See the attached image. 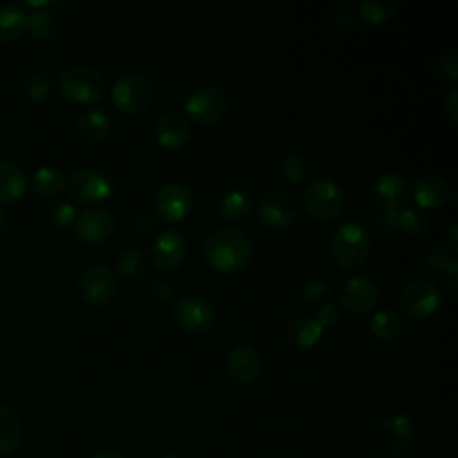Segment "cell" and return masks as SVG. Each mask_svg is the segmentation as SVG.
Masks as SVG:
<instances>
[{"label": "cell", "instance_id": "5", "mask_svg": "<svg viewBox=\"0 0 458 458\" xmlns=\"http://www.w3.org/2000/svg\"><path fill=\"white\" fill-rule=\"evenodd\" d=\"M154 97L150 79L136 70L123 72L111 86V98L118 109L127 114H140L145 111Z\"/></svg>", "mask_w": 458, "mask_h": 458}, {"label": "cell", "instance_id": "47", "mask_svg": "<svg viewBox=\"0 0 458 458\" xmlns=\"http://www.w3.org/2000/svg\"><path fill=\"white\" fill-rule=\"evenodd\" d=\"M5 224H7V213L0 208V231L5 227Z\"/></svg>", "mask_w": 458, "mask_h": 458}, {"label": "cell", "instance_id": "41", "mask_svg": "<svg viewBox=\"0 0 458 458\" xmlns=\"http://www.w3.org/2000/svg\"><path fill=\"white\" fill-rule=\"evenodd\" d=\"M134 227H136V231H138L140 234H148V233L154 231V227H156V218H154V215H152V213H147V211L138 213L136 218H134Z\"/></svg>", "mask_w": 458, "mask_h": 458}, {"label": "cell", "instance_id": "7", "mask_svg": "<svg viewBox=\"0 0 458 458\" xmlns=\"http://www.w3.org/2000/svg\"><path fill=\"white\" fill-rule=\"evenodd\" d=\"M81 299L89 306H106L118 295V279L104 265H88L77 279Z\"/></svg>", "mask_w": 458, "mask_h": 458}, {"label": "cell", "instance_id": "28", "mask_svg": "<svg viewBox=\"0 0 458 458\" xmlns=\"http://www.w3.org/2000/svg\"><path fill=\"white\" fill-rule=\"evenodd\" d=\"M68 186V179L59 168L41 166L32 177V190L41 197H54Z\"/></svg>", "mask_w": 458, "mask_h": 458}, {"label": "cell", "instance_id": "44", "mask_svg": "<svg viewBox=\"0 0 458 458\" xmlns=\"http://www.w3.org/2000/svg\"><path fill=\"white\" fill-rule=\"evenodd\" d=\"M444 243L449 247L447 250L453 254L458 250V225L456 224H451L447 227V231L444 233Z\"/></svg>", "mask_w": 458, "mask_h": 458}, {"label": "cell", "instance_id": "6", "mask_svg": "<svg viewBox=\"0 0 458 458\" xmlns=\"http://www.w3.org/2000/svg\"><path fill=\"white\" fill-rule=\"evenodd\" d=\"M302 204L310 216L317 220H331L344 208V191L331 179H313L302 191Z\"/></svg>", "mask_w": 458, "mask_h": 458}, {"label": "cell", "instance_id": "40", "mask_svg": "<svg viewBox=\"0 0 458 458\" xmlns=\"http://www.w3.org/2000/svg\"><path fill=\"white\" fill-rule=\"evenodd\" d=\"M148 288H150L152 295L159 301H170L174 297V286L165 279H157V277L150 279Z\"/></svg>", "mask_w": 458, "mask_h": 458}, {"label": "cell", "instance_id": "11", "mask_svg": "<svg viewBox=\"0 0 458 458\" xmlns=\"http://www.w3.org/2000/svg\"><path fill=\"white\" fill-rule=\"evenodd\" d=\"M193 204L191 191L179 181H170L159 186L154 195V209L165 222L182 220Z\"/></svg>", "mask_w": 458, "mask_h": 458}, {"label": "cell", "instance_id": "17", "mask_svg": "<svg viewBox=\"0 0 458 458\" xmlns=\"http://www.w3.org/2000/svg\"><path fill=\"white\" fill-rule=\"evenodd\" d=\"M258 215L268 227H286L295 220L297 204L284 191H267L258 202Z\"/></svg>", "mask_w": 458, "mask_h": 458}, {"label": "cell", "instance_id": "33", "mask_svg": "<svg viewBox=\"0 0 458 458\" xmlns=\"http://www.w3.org/2000/svg\"><path fill=\"white\" fill-rule=\"evenodd\" d=\"M358 13L370 23H383L397 13V2L394 0H361Z\"/></svg>", "mask_w": 458, "mask_h": 458}, {"label": "cell", "instance_id": "3", "mask_svg": "<svg viewBox=\"0 0 458 458\" xmlns=\"http://www.w3.org/2000/svg\"><path fill=\"white\" fill-rule=\"evenodd\" d=\"M68 191L75 202L95 206L111 199L114 182L107 170L98 166H82L72 172Z\"/></svg>", "mask_w": 458, "mask_h": 458}, {"label": "cell", "instance_id": "39", "mask_svg": "<svg viewBox=\"0 0 458 458\" xmlns=\"http://www.w3.org/2000/svg\"><path fill=\"white\" fill-rule=\"evenodd\" d=\"M340 318H342V311H340L338 304H335L333 301H327V302L320 304L315 320L322 327H333V326H336L340 322Z\"/></svg>", "mask_w": 458, "mask_h": 458}, {"label": "cell", "instance_id": "20", "mask_svg": "<svg viewBox=\"0 0 458 458\" xmlns=\"http://www.w3.org/2000/svg\"><path fill=\"white\" fill-rule=\"evenodd\" d=\"M156 138L161 147L177 150L184 147L190 140V123L182 114L166 113L159 118L156 125Z\"/></svg>", "mask_w": 458, "mask_h": 458}, {"label": "cell", "instance_id": "48", "mask_svg": "<svg viewBox=\"0 0 458 458\" xmlns=\"http://www.w3.org/2000/svg\"><path fill=\"white\" fill-rule=\"evenodd\" d=\"M163 458H181V454H179V453H175V451H168Z\"/></svg>", "mask_w": 458, "mask_h": 458}, {"label": "cell", "instance_id": "23", "mask_svg": "<svg viewBox=\"0 0 458 458\" xmlns=\"http://www.w3.org/2000/svg\"><path fill=\"white\" fill-rule=\"evenodd\" d=\"M324 327L310 317H301L286 326V340L297 349H310L322 338Z\"/></svg>", "mask_w": 458, "mask_h": 458}, {"label": "cell", "instance_id": "19", "mask_svg": "<svg viewBox=\"0 0 458 458\" xmlns=\"http://www.w3.org/2000/svg\"><path fill=\"white\" fill-rule=\"evenodd\" d=\"M449 182L437 172H422L413 181V197L422 208H440L449 200Z\"/></svg>", "mask_w": 458, "mask_h": 458}, {"label": "cell", "instance_id": "34", "mask_svg": "<svg viewBox=\"0 0 458 458\" xmlns=\"http://www.w3.org/2000/svg\"><path fill=\"white\" fill-rule=\"evenodd\" d=\"M279 172L283 179H286L292 184H297L310 175V163L301 154H288L283 157Z\"/></svg>", "mask_w": 458, "mask_h": 458}, {"label": "cell", "instance_id": "37", "mask_svg": "<svg viewBox=\"0 0 458 458\" xmlns=\"http://www.w3.org/2000/svg\"><path fill=\"white\" fill-rule=\"evenodd\" d=\"M454 261L453 254L444 247H431L424 252V263L435 272H444L449 268V265Z\"/></svg>", "mask_w": 458, "mask_h": 458}, {"label": "cell", "instance_id": "22", "mask_svg": "<svg viewBox=\"0 0 458 458\" xmlns=\"http://www.w3.org/2000/svg\"><path fill=\"white\" fill-rule=\"evenodd\" d=\"M27 190V177L23 170L7 159H0V202L14 204Z\"/></svg>", "mask_w": 458, "mask_h": 458}, {"label": "cell", "instance_id": "25", "mask_svg": "<svg viewBox=\"0 0 458 458\" xmlns=\"http://www.w3.org/2000/svg\"><path fill=\"white\" fill-rule=\"evenodd\" d=\"M27 11L20 4L0 5V41H14L27 32Z\"/></svg>", "mask_w": 458, "mask_h": 458}, {"label": "cell", "instance_id": "8", "mask_svg": "<svg viewBox=\"0 0 458 458\" xmlns=\"http://www.w3.org/2000/svg\"><path fill=\"white\" fill-rule=\"evenodd\" d=\"M184 111L197 123L209 125V123L218 122L225 114L227 98L222 89H218L211 84L197 86L195 89H191L186 95Z\"/></svg>", "mask_w": 458, "mask_h": 458}, {"label": "cell", "instance_id": "31", "mask_svg": "<svg viewBox=\"0 0 458 458\" xmlns=\"http://www.w3.org/2000/svg\"><path fill=\"white\" fill-rule=\"evenodd\" d=\"M392 227H399L403 233L410 236H420L428 229V218L415 208H404L394 213Z\"/></svg>", "mask_w": 458, "mask_h": 458}, {"label": "cell", "instance_id": "12", "mask_svg": "<svg viewBox=\"0 0 458 458\" xmlns=\"http://www.w3.org/2000/svg\"><path fill=\"white\" fill-rule=\"evenodd\" d=\"M413 437V424L403 413H392L385 417L376 428L377 447L388 454L403 453Z\"/></svg>", "mask_w": 458, "mask_h": 458}, {"label": "cell", "instance_id": "24", "mask_svg": "<svg viewBox=\"0 0 458 458\" xmlns=\"http://www.w3.org/2000/svg\"><path fill=\"white\" fill-rule=\"evenodd\" d=\"M23 428L14 410L0 404V456L14 453L21 442Z\"/></svg>", "mask_w": 458, "mask_h": 458}, {"label": "cell", "instance_id": "9", "mask_svg": "<svg viewBox=\"0 0 458 458\" xmlns=\"http://www.w3.org/2000/svg\"><path fill=\"white\" fill-rule=\"evenodd\" d=\"M399 304L411 318L431 317L440 304V290L429 279H413L403 288Z\"/></svg>", "mask_w": 458, "mask_h": 458}, {"label": "cell", "instance_id": "32", "mask_svg": "<svg viewBox=\"0 0 458 458\" xmlns=\"http://www.w3.org/2000/svg\"><path fill=\"white\" fill-rule=\"evenodd\" d=\"M20 89H21V95L29 102H41L48 97V93L52 89V75H48L45 72L30 73L21 81Z\"/></svg>", "mask_w": 458, "mask_h": 458}, {"label": "cell", "instance_id": "1", "mask_svg": "<svg viewBox=\"0 0 458 458\" xmlns=\"http://www.w3.org/2000/svg\"><path fill=\"white\" fill-rule=\"evenodd\" d=\"M202 254L213 270L236 274L250 263L254 247L243 231L234 227H218L206 236Z\"/></svg>", "mask_w": 458, "mask_h": 458}, {"label": "cell", "instance_id": "29", "mask_svg": "<svg viewBox=\"0 0 458 458\" xmlns=\"http://www.w3.org/2000/svg\"><path fill=\"white\" fill-rule=\"evenodd\" d=\"M147 267V258L140 247H125L116 259V268L120 277L125 281H138Z\"/></svg>", "mask_w": 458, "mask_h": 458}, {"label": "cell", "instance_id": "45", "mask_svg": "<svg viewBox=\"0 0 458 458\" xmlns=\"http://www.w3.org/2000/svg\"><path fill=\"white\" fill-rule=\"evenodd\" d=\"M456 274H458V263H456V259H454V261L449 265V268L445 270V277H447L449 286H451L453 292H456Z\"/></svg>", "mask_w": 458, "mask_h": 458}, {"label": "cell", "instance_id": "4", "mask_svg": "<svg viewBox=\"0 0 458 458\" xmlns=\"http://www.w3.org/2000/svg\"><path fill=\"white\" fill-rule=\"evenodd\" d=\"M57 88L70 104H91L104 95L106 81L95 68L72 66L59 75Z\"/></svg>", "mask_w": 458, "mask_h": 458}, {"label": "cell", "instance_id": "18", "mask_svg": "<svg viewBox=\"0 0 458 458\" xmlns=\"http://www.w3.org/2000/svg\"><path fill=\"white\" fill-rule=\"evenodd\" d=\"M75 234L86 243H100L107 240L114 231L113 216L100 208H88L77 213L73 222Z\"/></svg>", "mask_w": 458, "mask_h": 458}, {"label": "cell", "instance_id": "30", "mask_svg": "<svg viewBox=\"0 0 458 458\" xmlns=\"http://www.w3.org/2000/svg\"><path fill=\"white\" fill-rule=\"evenodd\" d=\"M403 318L394 310H381L370 320V331L381 340H394L403 331Z\"/></svg>", "mask_w": 458, "mask_h": 458}, {"label": "cell", "instance_id": "49", "mask_svg": "<svg viewBox=\"0 0 458 458\" xmlns=\"http://www.w3.org/2000/svg\"><path fill=\"white\" fill-rule=\"evenodd\" d=\"M369 458H377V456H369Z\"/></svg>", "mask_w": 458, "mask_h": 458}, {"label": "cell", "instance_id": "43", "mask_svg": "<svg viewBox=\"0 0 458 458\" xmlns=\"http://www.w3.org/2000/svg\"><path fill=\"white\" fill-rule=\"evenodd\" d=\"M444 113L449 116L453 123L458 120V89H451L449 97L444 102Z\"/></svg>", "mask_w": 458, "mask_h": 458}, {"label": "cell", "instance_id": "46", "mask_svg": "<svg viewBox=\"0 0 458 458\" xmlns=\"http://www.w3.org/2000/svg\"><path fill=\"white\" fill-rule=\"evenodd\" d=\"M93 458H125V456L120 454V453H116V451H100V453H97Z\"/></svg>", "mask_w": 458, "mask_h": 458}, {"label": "cell", "instance_id": "14", "mask_svg": "<svg viewBox=\"0 0 458 458\" xmlns=\"http://www.w3.org/2000/svg\"><path fill=\"white\" fill-rule=\"evenodd\" d=\"M227 377L238 386L252 385L261 374V360L254 347L236 345L225 358Z\"/></svg>", "mask_w": 458, "mask_h": 458}, {"label": "cell", "instance_id": "10", "mask_svg": "<svg viewBox=\"0 0 458 458\" xmlns=\"http://www.w3.org/2000/svg\"><path fill=\"white\" fill-rule=\"evenodd\" d=\"M174 320L186 333H204L215 322V308L200 295H184L174 306Z\"/></svg>", "mask_w": 458, "mask_h": 458}, {"label": "cell", "instance_id": "21", "mask_svg": "<svg viewBox=\"0 0 458 458\" xmlns=\"http://www.w3.org/2000/svg\"><path fill=\"white\" fill-rule=\"evenodd\" d=\"M111 116L102 109H88L75 120V132L88 143H100L111 134Z\"/></svg>", "mask_w": 458, "mask_h": 458}, {"label": "cell", "instance_id": "38", "mask_svg": "<svg viewBox=\"0 0 458 458\" xmlns=\"http://www.w3.org/2000/svg\"><path fill=\"white\" fill-rule=\"evenodd\" d=\"M437 72L440 77L447 81H454L458 77V54L456 50H445L437 59Z\"/></svg>", "mask_w": 458, "mask_h": 458}, {"label": "cell", "instance_id": "2", "mask_svg": "<svg viewBox=\"0 0 458 458\" xmlns=\"http://www.w3.org/2000/svg\"><path fill=\"white\" fill-rule=\"evenodd\" d=\"M370 252V233L365 225L347 220L342 222L331 240V254L342 268L363 265Z\"/></svg>", "mask_w": 458, "mask_h": 458}, {"label": "cell", "instance_id": "35", "mask_svg": "<svg viewBox=\"0 0 458 458\" xmlns=\"http://www.w3.org/2000/svg\"><path fill=\"white\" fill-rule=\"evenodd\" d=\"M77 218V209L72 202L55 200L48 209V220L57 229H70Z\"/></svg>", "mask_w": 458, "mask_h": 458}, {"label": "cell", "instance_id": "13", "mask_svg": "<svg viewBox=\"0 0 458 458\" xmlns=\"http://www.w3.org/2000/svg\"><path fill=\"white\" fill-rule=\"evenodd\" d=\"M148 256L150 261L161 270L177 268L186 258V242L175 229H165L152 240Z\"/></svg>", "mask_w": 458, "mask_h": 458}, {"label": "cell", "instance_id": "27", "mask_svg": "<svg viewBox=\"0 0 458 458\" xmlns=\"http://www.w3.org/2000/svg\"><path fill=\"white\" fill-rule=\"evenodd\" d=\"M59 30V18L48 7L34 9L27 14V32L39 43L50 41Z\"/></svg>", "mask_w": 458, "mask_h": 458}, {"label": "cell", "instance_id": "26", "mask_svg": "<svg viewBox=\"0 0 458 458\" xmlns=\"http://www.w3.org/2000/svg\"><path fill=\"white\" fill-rule=\"evenodd\" d=\"M252 206H254V200L245 190H231L222 197L218 213L225 222L238 224L250 215Z\"/></svg>", "mask_w": 458, "mask_h": 458}, {"label": "cell", "instance_id": "15", "mask_svg": "<svg viewBox=\"0 0 458 458\" xmlns=\"http://www.w3.org/2000/svg\"><path fill=\"white\" fill-rule=\"evenodd\" d=\"M338 297H340V302L351 311L365 313L376 306L379 292L374 281H370L369 277L351 276L340 283Z\"/></svg>", "mask_w": 458, "mask_h": 458}, {"label": "cell", "instance_id": "42", "mask_svg": "<svg viewBox=\"0 0 458 458\" xmlns=\"http://www.w3.org/2000/svg\"><path fill=\"white\" fill-rule=\"evenodd\" d=\"M331 18H333V21H335L338 27H347V25H351V23L354 21L356 14H354V11H351L349 7L340 5V7L335 9V13H333Z\"/></svg>", "mask_w": 458, "mask_h": 458}, {"label": "cell", "instance_id": "16", "mask_svg": "<svg viewBox=\"0 0 458 458\" xmlns=\"http://www.w3.org/2000/svg\"><path fill=\"white\" fill-rule=\"evenodd\" d=\"M372 193L383 213H397L410 199V184L397 174H381L372 184Z\"/></svg>", "mask_w": 458, "mask_h": 458}, {"label": "cell", "instance_id": "36", "mask_svg": "<svg viewBox=\"0 0 458 458\" xmlns=\"http://www.w3.org/2000/svg\"><path fill=\"white\" fill-rule=\"evenodd\" d=\"M331 292H333L331 283L326 281V279H322V277H313V279H310V281L304 284V288H302L304 299H306L310 304H313V306L327 302L329 297H331Z\"/></svg>", "mask_w": 458, "mask_h": 458}]
</instances>
